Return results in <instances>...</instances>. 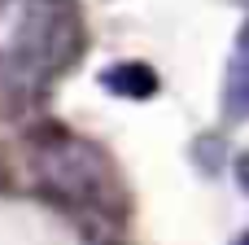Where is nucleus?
<instances>
[{"instance_id":"obj_1","label":"nucleus","mask_w":249,"mask_h":245,"mask_svg":"<svg viewBox=\"0 0 249 245\" xmlns=\"http://www.w3.org/2000/svg\"><path fill=\"white\" fill-rule=\"evenodd\" d=\"M79 44H83V26L70 0H26L0 53L4 88L13 96L44 92L79 57Z\"/></svg>"},{"instance_id":"obj_2","label":"nucleus","mask_w":249,"mask_h":245,"mask_svg":"<svg viewBox=\"0 0 249 245\" xmlns=\"http://www.w3.org/2000/svg\"><path fill=\"white\" fill-rule=\"evenodd\" d=\"M35 162H39V175L44 184L66 197V202H83V206H101L109 202L114 193V180H109V167L105 158L88 145V140H74V136H53L35 149Z\"/></svg>"},{"instance_id":"obj_3","label":"nucleus","mask_w":249,"mask_h":245,"mask_svg":"<svg viewBox=\"0 0 249 245\" xmlns=\"http://www.w3.org/2000/svg\"><path fill=\"white\" fill-rule=\"evenodd\" d=\"M223 110H228V118H245L249 114V22L241 26V35L232 44V66H228V83H223Z\"/></svg>"},{"instance_id":"obj_4","label":"nucleus","mask_w":249,"mask_h":245,"mask_svg":"<svg viewBox=\"0 0 249 245\" xmlns=\"http://www.w3.org/2000/svg\"><path fill=\"white\" fill-rule=\"evenodd\" d=\"M232 245H249V232H241V237H236V241H232Z\"/></svg>"}]
</instances>
